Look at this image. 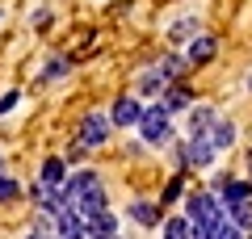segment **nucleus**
I'll list each match as a JSON object with an SVG mask.
<instances>
[{
	"mask_svg": "<svg viewBox=\"0 0 252 239\" xmlns=\"http://www.w3.org/2000/svg\"><path fill=\"white\" fill-rule=\"evenodd\" d=\"M109 134H114V118L93 109V114H84V118H80V130H76V139H80L89 151H101V147L109 143Z\"/></svg>",
	"mask_w": 252,
	"mask_h": 239,
	"instance_id": "nucleus-3",
	"label": "nucleus"
},
{
	"mask_svg": "<svg viewBox=\"0 0 252 239\" xmlns=\"http://www.w3.org/2000/svg\"><path fill=\"white\" fill-rule=\"evenodd\" d=\"M248 168H252V151H248Z\"/></svg>",
	"mask_w": 252,
	"mask_h": 239,
	"instance_id": "nucleus-29",
	"label": "nucleus"
},
{
	"mask_svg": "<svg viewBox=\"0 0 252 239\" xmlns=\"http://www.w3.org/2000/svg\"><path fill=\"white\" fill-rule=\"evenodd\" d=\"M227 214H231V222H235L240 231H248V235H252V202H244V206H231Z\"/></svg>",
	"mask_w": 252,
	"mask_h": 239,
	"instance_id": "nucleus-22",
	"label": "nucleus"
},
{
	"mask_svg": "<svg viewBox=\"0 0 252 239\" xmlns=\"http://www.w3.org/2000/svg\"><path fill=\"white\" fill-rule=\"evenodd\" d=\"M0 172H4V151H0Z\"/></svg>",
	"mask_w": 252,
	"mask_h": 239,
	"instance_id": "nucleus-27",
	"label": "nucleus"
},
{
	"mask_svg": "<svg viewBox=\"0 0 252 239\" xmlns=\"http://www.w3.org/2000/svg\"><path fill=\"white\" fill-rule=\"evenodd\" d=\"M185 180H189V172H172V177H168V185L160 189V197H156V202H160L164 210H168V206H177V202H185V197H189Z\"/></svg>",
	"mask_w": 252,
	"mask_h": 239,
	"instance_id": "nucleus-15",
	"label": "nucleus"
},
{
	"mask_svg": "<svg viewBox=\"0 0 252 239\" xmlns=\"http://www.w3.org/2000/svg\"><path fill=\"white\" fill-rule=\"evenodd\" d=\"M210 189L219 193V202H223L227 210L252 202V180L248 177H227V172H219V177H210Z\"/></svg>",
	"mask_w": 252,
	"mask_h": 239,
	"instance_id": "nucleus-4",
	"label": "nucleus"
},
{
	"mask_svg": "<svg viewBox=\"0 0 252 239\" xmlns=\"http://www.w3.org/2000/svg\"><path fill=\"white\" fill-rule=\"evenodd\" d=\"M248 239H252V235H248Z\"/></svg>",
	"mask_w": 252,
	"mask_h": 239,
	"instance_id": "nucleus-32",
	"label": "nucleus"
},
{
	"mask_svg": "<svg viewBox=\"0 0 252 239\" xmlns=\"http://www.w3.org/2000/svg\"><path fill=\"white\" fill-rule=\"evenodd\" d=\"M84 235H89V239H109V235H122V231H118V214H114V210L93 214V218L84 222Z\"/></svg>",
	"mask_w": 252,
	"mask_h": 239,
	"instance_id": "nucleus-12",
	"label": "nucleus"
},
{
	"mask_svg": "<svg viewBox=\"0 0 252 239\" xmlns=\"http://www.w3.org/2000/svg\"><path fill=\"white\" fill-rule=\"evenodd\" d=\"M206 239H248V231H240V227H235V222H231V214H227V218L219 222V227L210 231Z\"/></svg>",
	"mask_w": 252,
	"mask_h": 239,
	"instance_id": "nucleus-21",
	"label": "nucleus"
},
{
	"mask_svg": "<svg viewBox=\"0 0 252 239\" xmlns=\"http://www.w3.org/2000/svg\"><path fill=\"white\" fill-rule=\"evenodd\" d=\"M193 235H198V227H193V218H189L185 210H181V214H168L164 227H160V239H193Z\"/></svg>",
	"mask_w": 252,
	"mask_h": 239,
	"instance_id": "nucleus-13",
	"label": "nucleus"
},
{
	"mask_svg": "<svg viewBox=\"0 0 252 239\" xmlns=\"http://www.w3.org/2000/svg\"><path fill=\"white\" fill-rule=\"evenodd\" d=\"M248 92H252V71H248Z\"/></svg>",
	"mask_w": 252,
	"mask_h": 239,
	"instance_id": "nucleus-28",
	"label": "nucleus"
},
{
	"mask_svg": "<svg viewBox=\"0 0 252 239\" xmlns=\"http://www.w3.org/2000/svg\"><path fill=\"white\" fill-rule=\"evenodd\" d=\"M185 214L193 218V227L202 231V235H210V231L219 227V222L227 218V206L219 202V193L215 189H189V197H185Z\"/></svg>",
	"mask_w": 252,
	"mask_h": 239,
	"instance_id": "nucleus-1",
	"label": "nucleus"
},
{
	"mask_svg": "<svg viewBox=\"0 0 252 239\" xmlns=\"http://www.w3.org/2000/svg\"><path fill=\"white\" fill-rule=\"evenodd\" d=\"M215 159H219V147L210 139H185V164H189V172L215 168Z\"/></svg>",
	"mask_w": 252,
	"mask_h": 239,
	"instance_id": "nucleus-8",
	"label": "nucleus"
},
{
	"mask_svg": "<svg viewBox=\"0 0 252 239\" xmlns=\"http://www.w3.org/2000/svg\"><path fill=\"white\" fill-rule=\"evenodd\" d=\"M160 101H164V109H168V114H189V109H193V92H189L185 84H172Z\"/></svg>",
	"mask_w": 252,
	"mask_h": 239,
	"instance_id": "nucleus-17",
	"label": "nucleus"
},
{
	"mask_svg": "<svg viewBox=\"0 0 252 239\" xmlns=\"http://www.w3.org/2000/svg\"><path fill=\"white\" fill-rule=\"evenodd\" d=\"M160 67H164V76H168L172 84H181V76H185V71L193 67V63H189V59H181V55H168V59H160Z\"/></svg>",
	"mask_w": 252,
	"mask_h": 239,
	"instance_id": "nucleus-20",
	"label": "nucleus"
},
{
	"mask_svg": "<svg viewBox=\"0 0 252 239\" xmlns=\"http://www.w3.org/2000/svg\"><path fill=\"white\" fill-rule=\"evenodd\" d=\"M126 214H130V222H139V227H147V231H156V227H164V206L160 202H147V197H139V202H130L126 206Z\"/></svg>",
	"mask_w": 252,
	"mask_h": 239,
	"instance_id": "nucleus-10",
	"label": "nucleus"
},
{
	"mask_svg": "<svg viewBox=\"0 0 252 239\" xmlns=\"http://www.w3.org/2000/svg\"><path fill=\"white\" fill-rule=\"evenodd\" d=\"M193 38H202V21L198 17H181V21H172L168 26V42H193Z\"/></svg>",
	"mask_w": 252,
	"mask_h": 239,
	"instance_id": "nucleus-18",
	"label": "nucleus"
},
{
	"mask_svg": "<svg viewBox=\"0 0 252 239\" xmlns=\"http://www.w3.org/2000/svg\"><path fill=\"white\" fill-rule=\"evenodd\" d=\"M67 177H72V164H67L63 155H46L42 164H38V180H42V185L63 189V185H67Z\"/></svg>",
	"mask_w": 252,
	"mask_h": 239,
	"instance_id": "nucleus-11",
	"label": "nucleus"
},
{
	"mask_svg": "<svg viewBox=\"0 0 252 239\" xmlns=\"http://www.w3.org/2000/svg\"><path fill=\"white\" fill-rule=\"evenodd\" d=\"M109 239H122V235H109Z\"/></svg>",
	"mask_w": 252,
	"mask_h": 239,
	"instance_id": "nucleus-30",
	"label": "nucleus"
},
{
	"mask_svg": "<svg viewBox=\"0 0 252 239\" xmlns=\"http://www.w3.org/2000/svg\"><path fill=\"white\" fill-rule=\"evenodd\" d=\"M215 51H219V42H215L210 34H202V38H193V42L185 46V59L193 63V67H202V63H210V59H215Z\"/></svg>",
	"mask_w": 252,
	"mask_h": 239,
	"instance_id": "nucleus-16",
	"label": "nucleus"
},
{
	"mask_svg": "<svg viewBox=\"0 0 252 239\" xmlns=\"http://www.w3.org/2000/svg\"><path fill=\"white\" fill-rule=\"evenodd\" d=\"M26 197V189H21V180H13L9 172H0V206H13Z\"/></svg>",
	"mask_w": 252,
	"mask_h": 239,
	"instance_id": "nucleus-19",
	"label": "nucleus"
},
{
	"mask_svg": "<svg viewBox=\"0 0 252 239\" xmlns=\"http://www.w3.org/2000/svg\"><path fill=\"white\" fill-rule=\"evenodd\" d=\"M168 89H172V80L164 76V67H160V63L143 67V71H139V80H135V97H143V101H152V97L160 101Z\"/></svg>",
	"mask_w": 252,
	"mask_h": 239,
	"instance_id": "nucleus-6",
	"label": "nucleus"
},
{
	"mask_svg": "<svg viewBox=\"0 0 252 239\" xmlns=\"http://www.w3.org/2000/svg\"><path fill=\"white\" fill-rule=\"evenodd\" d=\"M147 105L143 97H135V92H122V97L109 105V118H114V130H139V122H143Z\"/></svg>",
	"mask_w": 252,
	"mask_h": 239,
	"instance_id": "nucleus-5",
	"label": "nucleus"
},
{
	"mask_svg": "<svg viewBox=\"0 0 252 239\" xmlns=\"http://www.w3.org/2000/svg\"><path fill=\"white\" fill-rule=\"evenodd\" d=\"M67 67H72V63H67V59H55L51 67L42 71V80H55V76H63V71H67Z\"/></svg>",
	"mask_w": 252,
	"mask_h": 239,
	"instance_id": "nucleus-25",
	"label": "nucleus"
},
{
	"mask_svg": "<svg viewBox=\"0 0 252 239\" xmlns=\"http://www.w3.org/2000/svg\"><path fill=\"white\" fill-rule=\"evenodd\" d=\"M84 155H89V147H84L80 139H72V143H67V151H63V159H67V164H80Z\"/></svg>",
	"mask_w": 252,
	"mask_h": 239,
	"instance_id": "nucleus-23",
	"label": "nucleus"
},
{
	"mask_svg": "<svg viewBox=\"0 0 252 239\" xmlns=\"http://www.w3.org/2000/svg\"><path fill=\"white\" fill-rule=\"evenodd\" d=\"M139 139L147 143V147H172L177 143V130H172V114L164 109V101H152L143 114V122H139Z\"/></svg>",
	"mask_w": 252,
	"mask_h": 239,
	"instance_id": "nucleus-2",
	"label": "nucleus"
},
{
	"mask_svg": "<svg viewBox=\"0 0 252 239\" xmlns=\"http://www.w3.org/2000/svg\"><path fill=\"white\" fill-rule=\"evenodd\" d=\"M219 114L210 105H193L185 114V139H210V130H215Z\"/></svg>",
	"mask_w": 252,
	"mask_h": 239,
	"instance_id": "nucleus-9",
	"label": "nucleus"
},
{
	"mask_svg": "<svg viewBox=\"0 0 252 239\" xmlns=\"http://www.w3.org/2000/svg\"><path fill=\"white\" fill-rule=\"evenodd\" d=\"M17 101H21V92H17V89H9V92H4V97H0V118L9 114V109L17 105Z\"/></svg>",
	"mask_w": 252,
	"mask_h": 239,
	"instance_id": "nucleus-24",
	"label": "nucleus"
},
{
	"mask_svg": "<svg viewBox=\"0 0 252 239\" xmlns=\"http://www.w3.org/2000/svg\"><path fill=\"white\" fill-rule=\"evenodd\" d=\"M26 239H46V235H38V231H34V227H30V235H26Z\"/></svg>",
	"mask_w": 252,
	"mask_h": 239,
	"instance_id": "nucleus-26",
	"label": "nucleus"
},
{
	"mask_svg": "<svg viewBox=\"0 0 252 239\" xmlns=\"http://www.w3.org/2000/svg\"><path fill=\"white\" fill-rule=\"evenodd\" d=\"M248 180H252V177H248Z\"/></svg>",
	"mask_w": 252,
	"mask_h": 239,
	"instance_id": "nucleus-31",
	"label": "nucleus"
},
{
	"mask_svg": "<svg viewBox=\"0 0 252 239\" xmlns=\"http://www.w3.org/2000/svg\"><path fill=\"white\" fill-rule=\"evenodd\" d=\"M93 189H101V172H93V168H76L72 177H67V185H63V193H67V206H80L84 197L93 193Z\"/></svg>",
	"mask_w": 252,
	"mask_h": 239,
	"instance_id": "nucleus-7",
	"label": "nucleus"
},
{
	"mask_svg": "<svg viewBox=\"0 0 252 239\" xmlns=\"http://www.w3.org/2000/svg\"><path fill=\"white\" fill-rule=\"evenodd\" d=\"M235 139H240V126H235L231 118H219V122H215V130H210V143L219 147V155H227V151L235 147Z\"/></svg>",
	"mask_w": 252,
	"mask_h": 239,
	"instance_id": "nucleus-14",
	"label": "nucleus"
}]
</instances>
